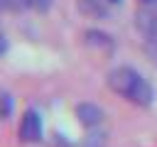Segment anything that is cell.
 <instances>
[{
    "mask_svg": "<svg viewBox=\"0 0 157 147\" xmlns=\"http://www.w3.org/2000/svg\"><path fill=\"white\" fill-rule=\"evenodd\" d=\"M108 88L113 93H118L120 98L140 105V108H150L155 103V88L152 83L135 69V66H115L108 71Z\"/></svg>",
    "mask_w": 157,
    "mask_h": 147,
    "instance_id": "obj_1",
    "label": "cell"
},
{
    "mask_svg": "<svg viewBox=\"0 0 157 147\" xmlns=\"http://www.w3.org/2000/svg\"><path fill=\"white\" fill-rule=\"evenodd\" d=\"M42 132H44V125H42V115L37 110H25L22 118H20V127H17V135L22 142L27 145H34L42 140Z\"/></svg>",
    "mask_w": 157,
    "mask_h": 147,
    "instance_id": "obj_2",
    "label": "cell"
},
{
    "mask_svg": "<svg viewBox=\"0 0 157 147\" xmlns=\"http://www.w3.org/2000/svg\"><path fill=\"white\" fill-rule=\"evenodd\" d=\"M135 27L140 29V34L145 37V42L150 47H157V7H142L135 15Z\"/></svg>",
    "mask_w": 157,
    "mask_h": 147,
    "instance_id": "obj_3",
    "label": "cell"
},
{
    "mask_svg": "<svg viewBox=\"0 0 157 147\" xmlns=\"http://www.w3.org/2000/svg\"><path fill=\"white\" fill-rule=\"evenodd\" d=\"M76 118H78V123H81L86 130H96V127L103 123L105 113H103V108L96 105V103H78V105H76Z\"/></svg>",
    "mask_w": 157,
    "mask_h": 147,
    "instance_id": "obj_4",
    "label": "cell"
},
{
    "mask_svg": "<svg viewBox=\"0 0 157 147\" xmlns=\"http://www.w3.org/2000/svg\"><path fill=\"white\" fill-rule=\"evenodd\" d=\"M86 42H88L91 47H101V49H108V51L115 47L113 37L105 34V32H101V29H88V32H86Z\"/></svg>",
    "mask_w": 157,
    "mask_h": 147,
    "instance_id": "obj_5",
    "label": "cell"
},
{
    "mask_svg": "<svg viewBox=\"0 0 157 147\" xmlns=\"http://www.w3.org/2000/svg\"><path fill=\"white\" fill-rule=\"evenodd\" d=\"M78 147H105V132H101V130H91V132L83 137V142H81Z\"/></svg>",
    "mask_w": 157,
    "mask_h": 147,
    "instance_id": "obj_6",
    "label": "cell"
},
{
    "mask_svg": "<svg viewBox=\"0 0 157 147\" xmlns=\"http://www.w3.org/2000/svg\"><path fill=\"white\" fill-rule=\"evenodd\" d=\"M12 108H15V100L7 91H0V120H7L12 115Z\"/></svg>",
    "mask_w": 157,
    "mask_h": 147,
    "instance_id": "obj_7",
    "label": "cell"
},
{
    "mask_svg": "<svg viewBox=\"0 0 157 147\" xmlns=\"http://www.w3.org/2000/svg\"><path fill=\"white\" fill-rule=\"evenodd\" d=\"M20 2H22V7H32L37 12H47L54 0H20Z\"/></svg>",
    "mask_w": 157,
    "mask_h": 147,
    "instance_id": "obj_8",
    "label": "cell"
},
{
    "mask_svg": "<svg viewBox=\"0 0 157 147\" xmlns=\"http://www.w3.org/2000/svg\"><path fill=\"white\" fill-rule=\"evenodd\" d=\"M17 7H22L20 0H0V12H5V10H17Z\"/></svg>",
    "mask_w": 157,
    "mask_h": 147,
    "instance_id": "obj_9",
    "label": "cell"
},
{
    "mask_svg": "<svg viewBox=\"0 0 157 147\" xmlns=\"http://www.w3.org/2000/svg\"><path fill=\"white\" fill-rule=\"evenodd\" d=\"M5 51H7V37H5L2 32H0V56H2Z\"/></svg>",
    "mask_w": 157,
    "mask_h": 147,
    "instance_id": "obj_10",
    "label": "cell"
},
{
    "mask_svg": "<svg viewBox=\"0 0 157 147\" xmlns=\"http://www.w3.org/2000/svg\"><path fill=\"white\" fill-rule=\"evenodd\" d=\"M105 2H113V5H118V2H120V0H105Z\"/></svg>",
    "mask_w": 157,
    "mask_h": 147,
    "instance_id": "obj_11",
    "label": "cell"
},
{
    "mask_svg": "<svg viewBox=\"0 0 157 147\" xmlns=\"http://www.w3.org/2000/svg\"><path fill=\"white\" fill-rule=\"evenodd\" d=\"M142 2H147V5H150V2H157V0H142Z\"/></svg>",
    "mask_w": 157,
    "mask_h": 147,
    "instance_id": "obj_12",
    "label": "cell"
}]
</instances>
